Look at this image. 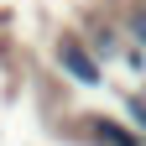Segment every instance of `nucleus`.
I'll return each mask as SVG.
<instances>
[{"label":"nucleus","mask_w":146,"mask_h":146,"mask_svg":"<svg viewBox=\"0 0 146 146\" xmlns=\"http://www.w3.org/2000/svg\"><path fill=\"white\" fill-rule=\"evenodd\" d=\"M94 136H99V141H104V146H136V141H131V136H120V131H115V125H104V120H99V125H94Z\"/></svg>","instance_id":"2"},{"label":"nucleus","mask_w":146,"mask_h":146,"mask_svg":"<svg viewBox=\"0 0 146 146\" xmlns=\"http://www.w3.org/2000/svg\"><path fill=\"white\" fill-rule=\"evenodd\" d=\"M131 115H136V120L146 125V104H141V99H131Z\"/></svg>","instance_id":"3"},{"label":"nucleus","mask_w":146,"mask_h":146,"mask_svg":"<svg viewBox=\"0 0 146 146\" xmlns=\"http://www.w3.org/2000/svg\"><path fill=\"white\" fill-rule=\"evenodd\" d=\"M136 31H141V42H146V16H136Z\"/></svg>","instance_id":"4"},{"label":"nucleus","mask_w":146,"mask_h":146,"mask_svg":"<svg viewBox=\"0 0 146 146\" xmlns=\"http://www.w3.org/2000/svg\"><path fill=\"white\" fill-rule=\"evenodd\" d=\"M63 68H68L78 84H99V68H94V58H84L78 42H63Z\"/></svg>","instance_id":"1"}]
</instances>
